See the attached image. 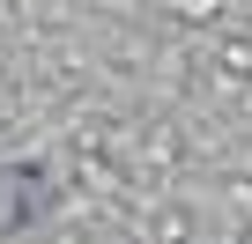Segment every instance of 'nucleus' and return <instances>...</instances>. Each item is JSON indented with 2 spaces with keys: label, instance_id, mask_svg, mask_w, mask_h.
I'll return each instance as SVG.
<instances>
[{
  "label": "nucleus",
  "instance_id": "f257e3e1",
  "mask_svg": "<svg viewBox=\"0 0 252 244\" xmlns=\"http://www.w3.org/2000/svg\"><path fill=\"white\" fill-rule=\"evenodd\" d=\"M45 170H0V229H23L30 215H45Z\"/></svg>",
  "mask_w": 252,
  "mask_h": 244
}]
</instances>
